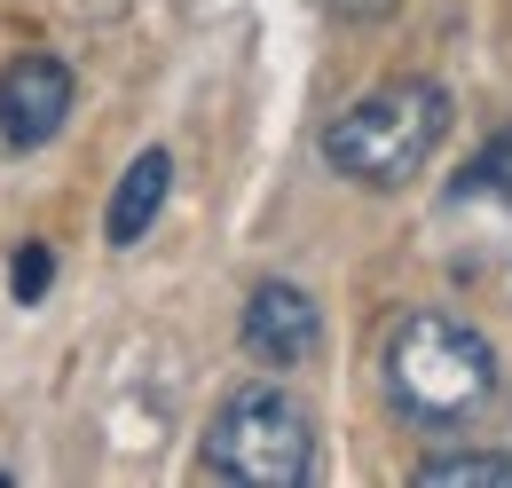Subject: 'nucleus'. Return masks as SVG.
Instances as JSON below:
<instances>
[{
  "mask_svg": "<svg viewBox=\"0 0 512 488\" xmlns=\"http://www.w3.org/2000/svg\"><path fill=\"white\" fill-rule=\"evenodd\" d=\"M497 394V347L442 307H418L386 339V402L410 426H465Z\"/></svg>",
  "mask_w": 512,
  "mask_h": 488,
  "instance_id": "f257e3e1",
  "label": "nucleus"
},
{
  "mask_svg": "<svg viewBox=\"0 0 512 488\" xmlns=\"http://www.w3.org/2000/svg\"><path fill=\"white\" fill-rule=\"evenodd\" d=\"M449 134V95L434 79H386L323 126V166L355 189H402L426 174Z\"/></svg>",
  "mask_w": 512,
  "mask_h": 488,
  "instance_id": "f03ea898",
  "label": "nucleus"
},
{
  "mask_svg": "<svg viewBox=\"0 0 512 488\" xmlns=\"http://www.w3.org/2000/svg\"><path fill=\"white\" fill-rule=\"evenodd\" d=\"M205 473L213 481H237V488H300L316 473V418L300 410V394L253 378V386H237L213 410Z\"/></svg>",
  "mask_w": 512,
  "mask_h": 488,
  "instance_id": "7ed1b4c3",
  "label": "nucleus"
},
{
  "mask_svg": "<svg viewBox=\"0 0 512 488\" xmlns=\"http://www.w3.org/2000/svg\"><path fill=\"white\" fill-rule=\"evenodd\" d=\"M71 95H79V79H71L64 56H48V48L16 56L0 71V150H40V142H56L64 119H71Z\"/></svg>",
  "mask_w": 512,
  "mask_h": 488,
  "instance_id": "20e7f679",
  "label": "nucleus"
},
{
  "mask_svg": "<svg viewBox=\"0 0 512 488\" xmlns=\"http://www.w3.org/2000/svg\"><path fill=\"white\" fill-rule=\"evenodd\" d=\"M323 347V307L300 284H260L245 300V355L268 370H300Z\"/></svg>",
  "mask_w": 512,
  "mask_h": 488,
  "instance_id": "39448f33",
  "label": "nucleus"
},
{
  "mask_svg": "<svg viewBox=\"0 0 512 488\" xmlns=\"http://www.w3.org/2000/svg\"><path fill=\"white\" fill-rule=\"evenodd\" d=\"M166 189H174V158L166 150H142L127 174H119V189H111V213H103V237L119 244H142L150 237V221L166 213Z\"/></svg>",
  "mask_w": 512,
  "mask_h": 488,
  "instance_id": "423d86ee",
  "label": "nucleus"
},
{
  "mask_svg": "<svg viewBox=\"0 0 512 488\" xmlns=\"http://www.w3.org/2000/svg\"><path fill=\"white\" fill-rule=\"evenodd\" d=\"M418 481H426V488H457V481H497V488H512V457H497V449H457V457H426V465H418Z\"/></svg>",
  "mask_w": 512,
  "mask_h": 488,
  "instance_id": "0eeeda50",
  "label": "nucleus"
},
{
  "mask_svg": "<svg viewBox=\"0 0 512 488\" xmlns=\"http://www.w3.org/2000/svg\"><path fill=\"white\" fill-rule=\"evenodd\" d=\"M457 197H505V205H512V134L481 142V150L465 158V174H457Z\"/></svg>",
  "mask_w": 512,
  "mask_h": 488,
  "instance_id": "6e6552de",
  "label": "nucleus"
},
{
  "mask_svg": "<svg viewBox=\"0 0 512 488\" xmlns=\"http://www.w3.org/2000/svg\"><path fill=\"white\" fill-rule=\"evenodd\" d=\"M48 284H56V252H48V244H24V252L8 260V292L32 307L40 292H48Z\"/></svg>",
  "mask_w": 512,
  "mask_h": 488,
  "instance_id": "1a4fd4ad",
  "label": "nucleus"
},
{
  "mask_svg": "<svg viewBox=\"0 0 512 488\" xmlns=\"http://www.w3.org/2000/svg\"><path fill=\"white\" fill-rule=\"evenodd\" d=\"M347 8H355V16H386L394 0H347Z\"/></svg>",
  "mask_w": 512,
  "mask_h": 488,
  "instance_id": "9d476101",
  "label": "nucleus"
}]
</instances>
